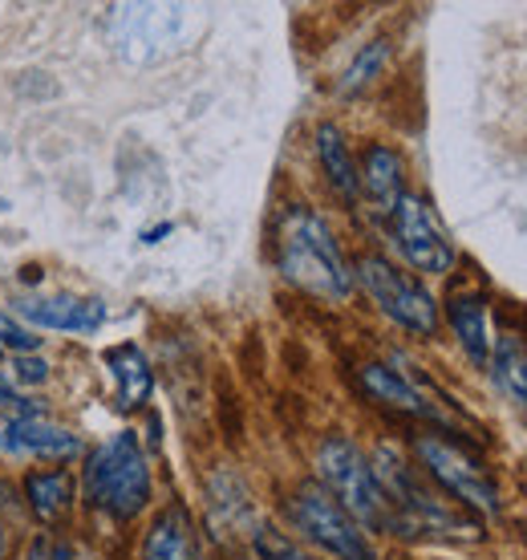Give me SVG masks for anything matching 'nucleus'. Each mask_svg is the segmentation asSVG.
<instances>
[{
  "label": "nucleus",
  "mask_w": 527,
  "mask_h": 560,
  "mask_svg": "<svg viewBox=\"0 0 527 560\" xmlns=\"http://www.w3.org/2000/svg\"><path fill=\"white\" fill-rule=\"evenodd\" d=\"M277 265L289 284L320 296V301H349L353 296V272L337 248L329 224L317 211L292 203L277 224Z\"/></svg>",
  "instance_id": "f257e3e1"
},
{
  "label": "nucleus",
  "mask_w": 527,
  "mask_h": 560,
  "mask_svg": "<svg viewBox=\"0 0 527 560\" xmlns=\"http://www.w3.org/2000/svg\"><path fill=\"white\" fill-rule=\"evenodd\" d=\"M85 500L110 520H134L151 504V463L139 447V434L122 431L85 455Z\"/></svg>",
  "instance_id": "f03ea898"
},
{
  "label": "nucleus",
  "mask_w": 527,
  "mask_h": 560,
  "mask_svg": "<svg viewBox=\"0 0 527 560\" xmlns=\"http://www.w3.org/2000/svg\"><path fill=\"white\" fill-rule=\"evenodd\" d=\"M374 479L377 488L386 491L389 508L398 512V536H418V533H450V536H475V524L467 516H458L455 508L446 504L438 491L422 483L414 467L402 459V451L382 443L374 451Z\"/></svg>",
  "instance_id": "7ed1b4c3"
},
{
  "label": "nucleus",
  "mask_w": 527,
  "mask_h": 560,
  "mask_svg": "<svg viewBox=\"0 0 527 560\" xmlns=\"http://www.w3.org/2000/svg\"><path fill=\"white\" fill-rule=\"evenodd\" d=\"M317 483L361 528H377V533H398V512L389 508L386 491L377 488L374 467L361 455V447L346 434H329L317 447Z\"/></svg>",
  "instance_id": "20e7f679"
},
{
  "label": "nucleus",
  "mask_w": 527,
  "mask_h": 560,
  "mask_svg": "<svg viewBox=\"0 0 527 560\" xmlns=\"http://www.w3.org/2000/svg\"><path fill=\"white\" fill-rule=\"evenodd\" d=\"M289 520L296 524V533L313 540L320 552H329L337 560H377L374 540L365 536L358 520L349 516L346 508L337 504L329 491L320 488L317 479L296 483L289 495Z\"/></svg>",
  "instance_id": "39448f33"
},
{
  "label": "nucleus",
  "mask_w": 527,
  "mask_h": 560,
  "mask_svg": "<svg viewBox=\"0 0 527 560\" xmlns=\"http://www.w3.org/2000/svg\"><path fill=\"white\" fill-rule=\"evenodd\" d=\"M414 455L418 463L426 467V476L446 491L455 495L462 508H471L479 516H500V488L495 479L487 476L479 459H475L467 447H458L450 434H418L414 439Z\"/></svg>",
  "instance_id": "423d86ee"
},
{
  "label": "nucleus",
  "mask_w": 527,
  "mask_h": 560,
  "mask_svg": "<svg viewBox=\"0 0 527 560\" xmlns=\"http://www.w3.org/2000/svg\"><path fill=\"white\" fill-rule=\"evenodd\" d=\"M353 277L361 280V289L370 293V301L394 325H402V329H410L418 337H434V329H438V305H434V296L414 277H406L402 268H394L386 256L374 253L361 256Z\"/></svg>",
  "instance_id": "0eeeda50"
},
{
  "label": "nucleus",
  "mask_w": 527,
  "mask_h": 560,
  "mask_svg": "<svg viewBox=\"0 0 527 560\" xmlns=\"http://www.w3.org/2000/svg\"><path fill=\"white\" fill-rule=\"evenodd\" d=\"M389 232H394V244L398 253L406 256V265L426 272V277H443L455 268V244L443 232V224L434 220L431 203L422 196H410L406 191L398 199V208L389 211Z\"/></svg>",
  "instance_id": "6e6552de"
},
{
  "label": "nucleus",
  "mask_w": 527,
  "mask_h": 560,
  "mask_svg": "<svg viewBox=\"0 0 527 560\" xmlns=\"http://www.w3.org/2000/svg\"><path fill=\"white\" fill-rule=\"evenodd\" d=\"M16 322L49 334H94L106 322V305L97 296H73V293H49V296H16L13 301Z\"/></svg>",
  "instance_id": "1a4fd4ad"
},
{
  "label": "nucleus",
  "mask_w": 527,
  "mask_h": 560,
  "mask_svg": "<svg viewBox=\"0 0 527 560\" xmlns=\"http://www.w3.org/2000/svg\"><path fill=\"white\" fill-rule=\"evenodd\" d=\"M187 9H118V49L134 61H151L179 49V28Z\"/></svg>",
  "instance_id": "9d476101"
},
{
  "label": "nucleus",
  "mask_w": 527,
  "mask_h": 560,
  "mask_svg": "<svg viewBox=\"0 0 527 560\" xmlns=\"http://www.w3.org/2000/svg\"><path fill=\"white\" fill-rule=\"evenodd\" d=\"M358 382H361V390L370 394L374 402H382V407L398 410V415H410V419L443 422L438 407H431V402H426V394L418 390L402 370H389L386 362H365L358 370Z\"/></svg>",
  "instance_id": "9b49d317"
},
{
  "label": "nucleus",
  "mask_w": 527,
  "mask_h": 560,
  "mask_svg": "<svg viewBox=\"0 0 527 560\" xmlns=\"http://www.w3.org/2000/svg\"><path fill=\"white\" fill-rule=\"evenodd\" d=\"M358 187L361 196L374 203L377 215H386L398 208V199L406 196V179H402V159L394 147L386 142H370L365 154H361V167H358Z\"/></svg>",
  "instance_id": "f8f14e48"
},
{
  "label": "nucleus",
  "mask_w": 527,
  "mask_h": 560,
  "mask_svg": "<svg viewBox=\"0 0 527 560\" xmlns=\"http://www.w3.org/2000/svg\"><path fill=\"white\" fill-rule=\"evenodd\" d=\"M142 560H203L195 520L183 504H167L142 536Z\"/></svg>",
  "instance_id": "ddd939ff"
},
{
  "label": "nucleus",
  "mask_w": 527,
  "mask_h": 560,
  "mask_svg": "<svg viewBox=\"0 0 527 560\" xmlns=\"http://www.w3.org/2000/svg\"><path fill=\"white\" fill-rule=\"evenodd\" d=\"M4 451H21V455H42V459H78L82 455V439L70 427L33 415V419H13L4 427Z\"/></svg>",
  "instance_id": "4468645a"
},
{
  "label": "nucleus",
  "mask_w": 527,
  "mask_h": 560,
  "mask_svg": "<svg viewBox=\"0 0 527 560\" xmlns=\"http://www.w3.org/2000/svg\"><path fill=\"white\" fill-rule=\"evenodd\" d=\"M446 317H450V329H455L458 346L467 350L479 370L491 362V325H487V296L479 289H450L446 296Z\"/></svg>",
  "instance_id": "2eb2a0df"
},
{
  "label": "nucleus",
  "mask_w": 527,
  "mask_h": 560,
  "mask_svg": "<svg viewBox=\"0 0 527 560\" xmlns=\"http://www.w3.org/2000/svg\"><path fill=\"white\" fill-rule=\"evenodd\" d=\"M106 365H110L114 382H118V407L122 410L147 407V398L154 390V370L147 362V353L126 341V346L106 350Z\"/></svg>",
  "instance_id": "dca6fc26"
},
{
  "label": "nucleus",
  "mask_w": 527,
  "mask_h": 560,
  "mask_svg": "<svg viewBox=\"0 0 527 560\" xmlns=\"http://www.w3.org/2000/svg\"><path fill=\"white\" fill-rule=\"evenodd\" d=\"M313 142H317V159H320V167H325V175H329V183H333V191L346 199V203H358L361 199L358 163H353V154H349L346 130L337 127V122H320Z\"/></svg>",
  "instance_id": "f3484780"
},
{
  "label": "nucleus",
  "mask_w": 527,
  "mask_h": 560,
  "mask_svg": "<svg viewBox=\"0 0 527 560\" xmlns=\"http://www.w3.org/2000/svg\"><path fill=\"white\" fill-rule=\"evenodd\" d=\"M25 504L33 520L57 524L73 504V476L66 467H45V471H28L25 476Z\"/></svg>",
  "instance_id": "a211bd4d"
},
{
  "label": "nucleus",
  "mask_w": 527,
  "mask_h": 560,
  "mask_svg": "<svg viewBox=\"0 0 527 560\" xmlns=\"http://www.w3.org/2000/svg\"><path fill=\"white\" fill-rule=\"evenodd\" d=\"M491 374H495V382L503 386V394L512 398V402H519V410L527 415V350L524 341L512 334H503L495 346H491Z\"/></svg>",
  "instance_id": "6ab92c4d"
},
{
  "label": "nucleus",
  "mask_w": 527,
  "mask_h": 560,
  "mask_svg": "<svg viewBox=\"0 0 527 560\" xmlns=\"http://www.w3.org/2000/svg\"><path fill=\"white\" fill-rule=\"evenodd\" d=\"M386 61H389V42H386V37H374L370 45H361L358 57L349 61V70L341 73L337 90H341L346 98H353V94H361V90H370V85L382 78Z\"/></svg>",
  "instance_id": "aec40b11"
},
{
  "label": "nucleus",
  "mask_w": 527,
  "mask_h": 560,
  "mask_svg": "<svg viewBox=\"0 0 527 560\" xmlns=\"http://www.w3.org/2000/svg\"><path fill=\"white\" fill-rule=\"evenodd\" d=\"M208 495H211V516H215V524H220V528H232L236 520H244L251 512L248 488H244L232 471H215Z\"/></svg>",
  "instance_id": "412c9836"
},
{
  "label": "nucleus",
  "mask_w": 527,
  "mask_h": 560,
  "mask_svg": "<svg viewBox=\"0 0 527 560\" xmlns=\"http://www.w3.org/2000/svg\"><path fill=\"white\" fill-rule=\"evenodd\" d=\"M251 557L256 560H317V557H308L296 540H289L280 528H272V524H256V528H251Z\"/></svg>",
  "instance_id": "4be33fe9"
},
{
  "label": "nucleus",
  "mask_w": 527,
  "mask_h": 560,
  "mask_svg": "<svg viewBox=\"0 0 527 560\" xmlns=\"http://www.w3.org/2000/svg\"><path fill=\"white\" fill-rule=\"evenodd\" d=\"M37 346H42V337L25 322H16L9 308H0V350H9L16 358V353H37Z\"/></svg>",
  "instance_id": "5701e85b"
},
{
  "label": "nucleus",
  "mask_w": 527,
  "mask_h": 560,
  "mask_svg": "<svg viewBox=\"0 0 527 560\" xmlns=\"http://www.w3.org/2000/svg\"><path fill=\"white\" fill-rule=\"evenodd\" d=\"M13 382H21V386H42V382H49V362L37 358V353H16Z\"/></svg>",
  "instance_id": "b1692460"
},
{
  "label": "nucleus",
  "mask_w": 527,
  "mask_h": 560,
  "mask_svg": "<svg viewBox=\"0 0 527 560\" xmlns=\"http://www.w3.org/2000/svg\"><path fill=\"white\" fill-rule=\"evenodd\" d=\"M28 560H73V552L66 540H57V536L45 533V536H37V545H33Z\"/></svg>",
  "instance_id": "393cba45"
},
{
  "label": "nucleus",
  "mask_w": 527,
  "mask_h": 560,
  "mask_svg": "<svg viewBox=\"0 0 527 560\" xmlns=\"http://www.w3.org/2000/svg\"><path fill=\"white\" fill-rule=\"evenodd\" d=\"M0 407L4 410H25V419H33V415H37V407H33V402H28V398H21V394L13 390V386H9V382H0Z\"/></svg>",
  "instance_id": "a878e982"
},
{
  "label": "nucleus",
  "mask_w": 527,
  "mask_h": 560,
  "mask_svg": "<svg viewBox=\"0 0 527 560\" xmlns=\"http://www.w3.org/2000/svg\"><path fill=\"white\" fill-rule=\"evenodd\" d=\"M4 552H9V533H4V520H0V560H4Z\"/></svg>",
  "instance_id": "bb28decb"
}]
</instances>
